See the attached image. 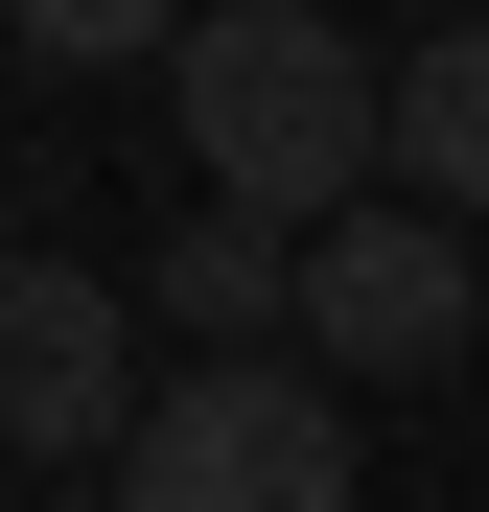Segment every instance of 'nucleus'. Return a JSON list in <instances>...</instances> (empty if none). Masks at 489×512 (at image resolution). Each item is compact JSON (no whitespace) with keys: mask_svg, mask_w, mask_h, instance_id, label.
Wrapping results in <instances>:
<instances>
[{"mask_svg":"<svg viewBox=\"0 0 489 512\" xmlns=\"http://www.w3.org/2000/svg\"><path fill=\"white\" fill-rule=\"evenodd\" d=\"M163 117H187L210 210H257V233H350L396 187V70L350 47V0H210Z\"/></svg>","mask_w":489,"mask_h":512,"instance_id":"nucleus-1","label":"nucleus"},{"mask_svg":"<svg viewBox=\"0 0 489 512\" xmlns=\"http://www.w3.org/2000/svg\"><path fill=\"white\" fill-rule=\"evenodd\" d=\"M117 512H350V373H163V419L117 443Z\"/></svg>","mask_w":489,"mask_h":512,"instance_id":"nucleus-2","label":"nucleus"},{"mask_svg":"<svg viewBox=\"0 0 489 512\" xmlns=\"http://www.w3.org/2000/svg\"><path fill=\"white\" fill-rule=\"evenodd\" d=\"M303 350L350 373V396H396V373H466V233L443 210H350V233H303Z\"/></svg>","mask_w":489,"mask_h":512,"instance_id":"nucleus-3","label":"nucleus"},{"mask_svg":"<svg viewBox=\"0 0 489 512\" xmlns=\"http://www.w3.org/2000/svg\"><path fill=\"white\" fill-rule=\"evenodd\" d=\"M0 419H24V466H94V443H140V303L94 280V256H24L0 280Z\"/></svg>","mask_w":489,"mask_h":512,"instance_id":"nucleus-4","label":"nucleus"},{"mask_svg":"<svg viewBox=\"0 0 489 512\" xmlns=\"http://www.w3.org/2000/svg\"><path fill=\"white\" fill-rule=\"evenodd\" d=\"M140 303H163V326H187V350L233 373L257 326H303V233H257V210H187V233L140 256Z\"/></svg>","mask_w":489,"mask_h":512,"instance_id":"nucleus-5","label":"nucleus"},{"mask_svg":"<svg viewBox=\"0 0 489 512\" xmlns=\"http://www.w3.org/2000/svg\"><path fill=\"white\" fill-rule=\"evenodd\" d=\"M396 210L489 233V24H420V47H396Z\"/></svg>","mask_w":489,"mask_h":512,"instance_id":"nucleus-6","label":"nucleus"},{"mask_svg":"<svg viewBox=\"0 0 489 512\" xmlns=\"http://www.w3.org/2000/svg\"><path fill=\"white\" fill-rule=\"evenodd\" d=\"M0 24H24V70H187V24H210V0H0Z\"/></svg>","mask_w":489,"mask_h":512,"instance_id":"nucleus-7","label":"nucleus"},{"mask_svg":"<svg viewBox=\"0 0 489 512\" xmlns=\"http://www.w3.org/2000/svg\"><path fill=\"white\" fill-rule=\"evenodd\" d=\"M24 512H94V489H24Z\"/></svg>","mask_w":489,"mask_h":512,"instance_id":"nucleus-8","label":"nucleus"}]
</instances>
